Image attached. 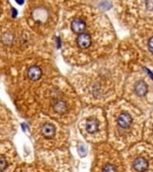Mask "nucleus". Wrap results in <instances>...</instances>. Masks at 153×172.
Wrapping results in <instances>:
<instances>
[{"label":"nucleus","instance_id":"obj_1","mask_svg":"<svg viewBox=\"0 0 153 172\" xmlns=\"http://www.w3.org/2000/svg\"><path fill=\"white\" fill-rule=\"evenodd\" d=\"M64 61L71 67L87 65L116 52L114 28L99 8L88 2L61 3L56 30Z\"/></svg>","mask_w":153,"mask_h":172},{"label":"nucleus","instance_id":"obj_2","mask_svg":"<svg viewBox=\"0 0 153 172\" xmlns=\"http://www.w3.org/2000/svg\"><path fill=\"white\" fill-rule=\"evenodd\" d=\"M129 67L117 52L91 62L72 67L66 79L87 106L106 107L123 96Z\"/></svg>","mask_w":153,"mask_h":172},{"label":"nucleus","instance_id":"obj_3","mask_svg":"<svg viewBox=\"0 0 153 172\" xmlns=\"http://www.w3.org/2000/svg\"><path fill=\"white\" fill-rule=\"evenodd\" d=\"M60 71L50 56H36L8 67L5 90L20 116L31 120L37 110V96L43 85Z\"/></svg>","mask_w":153,"mask_h":172},{"label":"nucleus","instance_id":"obj_4","mask_svg":"<svg viewBox=\"0 0 153 172\" xmlns=\"http://www.w3.org/2000/svg\"><path fill=\"white\" fill-rule=\"evenodd\" d=\"M52 41L33 33L23 18H13L0 26V62L13 66L36 56H50Z\"/></svg>","mask_w":153,"mask_h":172},{"label":"nucleus","instance_id":"obj_5","mask_svg":"<svg viewBox=\"0 0 153 172\" xmlns=\"http://www.w3.org/2000/svg\"><path fill=\"white\" fill-rule=\"evenodd\" d=\"M36 102L38 113L66 126L78 120L83 109V102L79 95L61 74L54 76L43 85Z\"/></svg>","mask_w":153,"mask_h":172},{"label":"nucleus","instance_id":"obj_6","mask_svg":"<svg viewBox=\"0 0 153 172\" xmlns=\"http://www.w3.org/2000/svg\"><path fill=\"white\" fill-rule=\"evenodd\" d=\"M107 143L121 152L141 142L147 115L123 98L106 106Z\"/></svg>","mask_w":153,"mask_h":172},{"label":"nucleus","instance_id":"obj_7","mask_svg":"<svg viewBox=\"0 0 153 172\" xmlns=\"http://www.w3.org/2000/svg\"><path fill=\"white\" fill-rule=\"evenodd\" d=\"M30 121V134L35 148L40 152H61L68 145V126L43 115L36 114Z\"/></svg>","mask_w":153,"mask_h":172},{"label":"nucleus","instance_id":"obj_8","mask_svg":"<svg viewBox=\"0 0 153 172\" xmlns=\"http://www.w3.org/2000/svg\"><path fill=\"white\" fill-rule=\"evenodd\" d=\"M60 14V2L34 0L26 3L22 18L33 33L42 39L52 41L59 24Z\"/></svg>","mask_w":153,"mask_h":172},{"label":"nucleus","instance_id":"obj_9","mask_svg":"<svg viewBox=\"0 0 153 172\" xmlns=\"http://www.w3.org/2000/svg\"><path fill=\"white\" fill-rule=\"evenodd\" d=\"M121 98L146 115L153 110V66H133L125 80Z\"/></svg>","mask_w":153,"mask_h":172},{"label":"nucleus","instance_id":"obj_10","mask_svg":"<svg viewBox=\"0 0 153 172\" xmlns=\"http://www.w3.org/2000/svg\"><path fill=\"white\" fill-rule=\"evenodd\" d=\"M76 121L78 129L85 141L94 145L106 143L107 121L105 111L101 107H83Z\"/></svg>","mask_w":153,"mask_h":172},{"label":"nucleus","instance_id":"obj_11","mask_svg":"<svg viewBox=\"0 0 153 172\" xmlns=\"http://www.w3.org/2000/svg\"><path fill=\"white\" fill-rule=\"evenodd\" d=\"M126 172H153V146L139 142L123 151Z\"/></svg>","mask_w":153,"mask_h":172},{"label":"nucleus","instance_id":"obj_12","mask_svg":"<svg viewBox=\"0 0 153 172\" xmlns=\"http://www.w3.org/2000/svg\"><path fill=\"white\" fill-rule=\"evenodd\" d=\"M131 40L139 50L140 65L153 66V18L139 21L132 29Z\"/></svg>","mask_w":153,"mask_h":172},{"label":"nucleus","instance_id":"obj_13","mask_svg":"<svg viewBox=\"0 0 153 172\" xmlns=\"http://www.w3.org/2000/svg\"><path fill=\"white\" fill-rule=\"evenodd\" d=\"M14 172H70V169L64 151L41 152L34 162L19 166Z\"/></svg>","mask_w":153,"mask_h":172},{"label":"nucleus","instance_id":"obj_14","mask_svg":"<svg viewBox=\"0 0 153 172\" xmlns=\"http://www.w3.org/2000/svg\"><path fill=\"white\" fill-rule=\"evenodd\" d=\"M93 155L92 172H126L120 153L108 143L95 145Z\"/></svg>","mask_w":153,"mask_h":172},{"label":"nucleus","instance_id":"obj_15","mask_svg":"<svg viewBox=\"0 0 153 172\" xmlns=\"http://www.w3.org/2000/svg\"><path fill=\"white\" fill-rule=\"evenodd\" d=\"M115 8L119 20L131 28L141 20L153 18V1H116Z\"/></svg>","mask_w":153,"mask_h":172},{"label":"nucleus","instance_id":"obj_16","mask_svg":"<svg viewBox=\"0 0 153 172\" xmlns=\"http://www.w3.org/2000/svg\"><path fill=\"white\" fill-rule=\"evenodd\" d=\"M18 131V121L12 112L0 101V143L10 141Z\"/></svg>","mask_w":153,"mask_h":172},{"label":"nucleus","instance_id":"obj_17","mask_svg":"<svg viewBox=\"0 0 153 172\" xmlns=\"http://www.w3.org/2000/svg\"><path fill=\"white\" fill-rule=\"evenodd\" d=\"M19 154L10 141L0 143V172H14L19 167Z\"/></svg>","mask_w":153,"mask_h":172},{"label":"nucleus","instance_id":"obj_18","mask_svg":"<svg viewBox=\"0 0 153 172\" xmlns=\"http://www.w3.org/2000/svg\"><path fill=\"white\" fill-rule=\"evenodd\" d=\"M142 140H144L145 143L153 146V110L150 111L146 117Z\"/></svg>","mask_w":153,"mask_h":172},{"label":"nucleus","instance_id":"obj_19","mask_svg":"<svg viewBox=\"0 0 153 172\" xmlns=\"http://www.w3.org/2000/svg\"><path fill=\"white\" fill-rule=\"evenodd\" d=\"M16 18V11L8 1H0V26L10 19Z\"/></svg>","mask_w":153,"mask_h":172}]
</instances>
